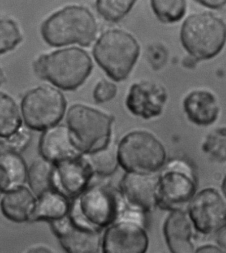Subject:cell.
I'll list each match as a JSON object with an SVG mask.
<instances>
[{"mask_svg":"<svg viewBox=\"0 0 226 253\" xmlns=\"http://www.w3.org/2000/svg\"><path fill=\"white\" fill-rule=\"evenodd\" d=\"M127 207L120 190L108 183H96L74 200L69 215L79 226L101 232L116 222Z\"/></svg>","mask_w":226,"mask_h":253,"instance_id":"obj_1","label":"cell"},{"mask_svg":"<svg viewBox=\"0 0 226 253\" xmlns=\"http://www.w3.org/2000/svg\"><path fill=\"white\" fill-rule=\"evenodd\" d=\"M35 73L64 91L81 86L90 75L93 63L90 56L82 48H62L42 54L34 64Z\"/></svg>","mask_w":226,"mask_h":253,"instance_id":"obj_2","label":"cell"},{"mask_svg":"<svg viewBox=\"0 0 226 253\" xmlns=\"http://www.w3.org/2000/svg\"><path fill=\"white\" fill-rule=\"evenodd\" d=\"M98 25L87 7L71 5L48 17L41 27V34L48 45L60 47L78 44L89 47L95 40Z\"/></svg>","mask_w":226,"mask_h":253,"instance_id":"obj_3","label":"cell"},{"mask_svg":"<svg viewBox=\"0 0 226 253\" xmlns=\"http://www.w3.org/2000/svg\"><path fill=\"white\" fill-rule=\"evenodd\" d=\"M93 58L101 69L115 82L125 81L140 54V46L133 36L121 29L106 31L95 42Z\"/></svg>","mask_w":226,"mask_h":253,"instance_id":"obj_4","label":"cell"},{"mask_svg":"<svg viewBox=\"0 0 226 253\" xmlns=\"http://www.w3.org/2000/svg\"><path fill=\"white\" fill-rule=\"evenodd\" d=\"M113 122L112 116L83 104L73 105L67 115L72 139L85 155L101 151L110 145Z\"/></svg>","mask_w":226,"mask_h":253,"instance_id":"obj_5","label":"cell"},{"mask_svg":"<svg viewBox=\"0 0 226 253\" xmlns=\"http://www.w3.org/2000/svg\"><path fill=\"white\" fill-rule=\"evenodd\" d=\"M181 40L185 50L198 60L219 54L226 42V24L210 13L190 15L183 23Z\"/></svg>","mask_w":226,"mask_h":253,"instance_id":"obj_6","label":"cell"},{"mask_svg":"<svg viewBox=\"0 0 226 253\" xmlns=\"http://www.w3.org/2000/svg\"><path fill=\"white\" fill-rule=\"evenodd\" d=\"M120 165L129 172L155 174L164 166L167 153L164 146L149 132L127 134L118 145Z\"/></svg>","mask_w":226,"mask_h":253,"instance_id":"obj_7","label":"cell"},{"mask_svg":"<svg viewBox=\"0 0 226 253\" xmlns=\"http://www.w3.org/2000/svg\"><path fill=\"white\" fill-rule=\"evenodd\" d=\"M67 106V100L60 91L43 85L25 93L21 102V114L29 129L45 131L58 126Z\"/></svg>","mask_w":226,"mask_h":253,"instance_id":"obj_8","label":"cell"},{"mask_svg":"<svg viewBox=\"0 0 226 253\" xmlns=\"http://www.w3.org/2000/svg\"><path fill=\"white\" fill-rule=\"evenodd\" d=\"M197 180L192 166L186 161H170L159 176L157 206L171 211L181 210L195 196Z\"/></svg>","mask_w":226,"mask_h":253,"instance_id":"obj_9","label":"cell"},{"mask_svg":"<svg viewBox=\"0 0 226 253\" xmlns=\"http://www.w3.org/2000/svg\"><path fill=\"white\" fill-rule=\"evenodd\" d=\"M188 214L198 232L218 233L226 225V200L215 189H204L190 202Z\"/></svg>","mask_w":226,"mask_h":253,"instance_id":"obj_10","label":"cell"},{"mask_svg":"<svg viewBox=\"0 0 226 253\" xmlns=\"http://www.w3.org/2000/svg\"><path fill=\"white\" fill-rule=\"evenodd\" d=\"M148 246L145 223L130 219L109 226L102 241L103 253H145Z\"/></svg>","mask_w":226,"mask_h":253,"instance_id":"obj_11","label":"cell"},{"mask_svg":"<svg viewBox=\"0 0 226 253\" xmlns=\"http://www.w3.org/2000/svg\"><path fill=\"white\" fill-rule=\"evenodd\" d=\"M94 175L83 155L54 165L53 189L64 196L75 199L90 184Z\"/></svg>","mask_w":226,"mask_h":253,"instance_id":"obj_12","label":"cell"},{"mask_svg":"<svg viewBox=\"0 0 226 253\" xmlns=\"http://www.w3.org/2000/svg\"><path fill=\"white\" fill-rule=\"evenodd\" d=\"M159 176L126 172L120 191L129 207L146 213L157 206Z\"/></svg>","mask_w":226,"mask_h":253,"instance_id":"obj_13","label":"cell"},{"mask_svg":"<svg viewBox=\"0 0 226 253\" xmlns=\"http://www.w3.org/2000/svg\"><path fill=\"white\" fill-rule=\"evenodd\" d=\"M167 100V93L163 85L143 81L132 85L126 105L132 114L149 120L161 114Z\"/></svg>","mask_w":226,"mask_h":253,"instance_id":"obj_14","label":"cell"},{"mask_svg":"<svg viewBox=\"0 0 226 253\" xmlns=\"http://www.w3.org/2000/svg\"><path fill=\"white\" fill-rule=\"evenodd\" d=\"M54 235L67 253H97L101 243L100 232L75 224L68 215L50 223Z\"/></svg>","mask_w":226,"mask_h":253,"instance_id":"obj_15","label":"cell"},{"mask_svg":"<svg viewBox=\"0 0 226 253\" xmlns=\"http://www.w3.org/2000/svg\"><path fill=\"white\" fill-rule=\"evenodd\" d=\"M39 150L42 159L54 165L84 155L74 143L68 126L62 125L44 132Z\"/></svg>","mask_w":226,"mask_h":253,"instance_id":"obj_16","label":"cell"},{"mask_svg":"<svg viewBox=\"0 0 226 253\" xmlns=\"http://www.w3.org/2000/svg\"><path fill=\"white\" fill-rule=\"evenodd\" d=\"M193 225L188 214L181 210L171 212L164 225L167 243L172 253H194Z\"/></svg>","mask_w":226,"mask_h":253,"instance_id":"obj_17","label":"cell"},{"mask_svg":"<svg viewBox=\"0 0 226 253\" xmlns=\"http://www.w3.org/2000/svg\"><path fill=\"white\" fill-rule=\"evenodd\" d=\"M183 106L188 120L198 126L214 124L220 113L216 97L206 90H195L189 93L184 99Z\"/></svg>","mask_w":226,"mask_h":253,"instance_id":"obj_18","label":"cell"},{"mask_svg":"<svg viewBox=\"0 0 226 253\" xmlns=\"http://www.w3.org/2000/svg\"><path fill=\"white\" fill-rule=\"evenodd\" d=\"M34 195L25 186L5 192L1 198V211L5 217L13 222L31 221L37 202Z\"/></svg>","mask_w":226,"mask_h":253,"instance_id":"obj_19","label":"cell"},{"mask_svg":"<svg viewBox=\"0 0 226 253\" xmlns=\"http://www.w3.org/2000/svg\"><path fill=\"white\" fill-rule=\"evenodd\" d=\"M28 169L19 153L1 151L0 155V186L5 193L24 186L27 180Z\"/></svg>","mask_w":226,"mask_h":253,"instance_id":"obj_20","label":"cell"},{"mask_svg":"<svg viewBox=\"0 0 226 253\" xmlns=\"http://www.w3.org/2000/svg\"><path fill=\"white\" fill-rule=\"evenodd\" d=\"M69 198L55 190H49L37 198L31 221H52L69 215L71 204Z\"/></svg>","mask_w":226,"mask_h":253,"instance_id":"obj_21","label":"cell"},{"mask_svg":"<svg viewBox=\"0 0 226 253\" xmlns=\"http://www.w3.org/2000/svg\"><path fill=\"white\" fill-rule=\"evenodd\" d=\"M54 165L42 159L35 161L28 169L27 181L31 191L38 198L53 189Z\"/></svg>","mask_w":226,"mask_h":253,"instance_id":"obj_22","label":"cell"},{"mask_svg":"<svg viewBox=\"0 0 226 253\" xmlns=\"http://www.w3.org/2000/svg\"><path fill=\"white\" fill-rule=\"evenodd\" d=\"M22 119L14 100L7 93L1 92L0 100V137H10L21 129Z\"/></svg>","mask_w":226,"mask_h":253,"instance_id":"obj_23","label":"cell"},{"mask_svg":"<svg viewBox=\"0 0 226 253\" xmlns=\"http://www.w3.org/2000/svg\"><path fill=\"white\" fill-rule=\"evenodd\" d=\"M93 174L106 177L114 174L118 169L119 162L118 147L114 149L110 145L95 153L85 155Z\"/></svg>","mask_w":226,"mask_h":253,"instance_id":"obj_24","label":"cell"},{"mask_svg":"<svg viewBox=\"0 0 226 253\" xmlns=\"http://www.w3.org/2000/svg\"><path fill=\"white\" fill-rule=\"evenodd\" d=\"M151 5L156 16L163 23L177 22L186 13L184 0H153L151 1Z\"/></svg>","mask_w":226,"mask_h":253,"instance_id":"obj_25","label":"cell"},{"mask_svg":"<svg viewBox=\"0 0 226 253\" xmlns=\"http://www.w3.org/2000/svg\"><path fill=\"white\" fill-rule=\"evenodd\" d=\"M136 1L128 0H98L95 2V7L105 20L116 23L124 18L131 11Z\"/></svg>","mask_w":226,"mask_h":253,"instance_id":"obj_26","label":"cell"},{"mask_svg":"<svg viewBox=\"0 0 226 253\" xmlns=\"http://www.w3.org/2000/svg\"><path fill=\"white\" fill-rule=\"evenodd\" d=\"M0 53L3 54L14 49L22 41V35L15 21L2 19L0 21Z\"/></svg>","mask_w":226,"mask_h":253,"instance_id":"obj_27","label":"cell"},{"mask_svg":"<svg viewBox=\"0 0 226 253\" xmlns=\"http://www.w3.org/2000/svg\"><path fill=\"white\" fill-rule=\"evenodd\" d=\"M31 135L26 130L21 129L10 137L1 139V151H8L19 153L26 148Z\"/></svg>","mask_w":226,"mask_h":253,"instance_id":"obj_28","label":"cell"},{"mask_svg":"<svg viewBox=\"0 0 226 253\" xmlns=\"http://www.w3.org/2000/svg\"><path fill=\"white\" fill-rule=\"evenodd\" d=\"M118 89L110 82L102 80L97 84L93 91V98L96 104H103L112 100L116 96Z\"/></svg>","mask_w":226,"mask_h":253,"instance_id":"obj_29","label":"cell"},{"mask_svg":"<svg viewBox=\"0 0 226 253\" xmlns=\"http://www.w3.org/2000/svg\"><path fill=\"white\" fill-rule=\"evenodd\" d=\"M198 3H202L204 6L210 9H219L226 4V1L223 0H210V1H199Z\"/></svg>","mask_w":226,"mask_h":253,"instance_id":"obj_30","label":"cell"},{"mask_svg":"<svg viewBox=\"0 0 226 253\" xmlns=\"http://www.w3.org/2000/svg\"><path fill=\"white\" fill-rule=\"evenodd\" d=\"M195 253H224L221 249L213 245H205L201 247L196 251Z\"/></svg>","mask_w":226,"mask_h":253,"instance_id":"obj_31","label":"cell"},{"mask_svg":"<svg viewBox=\"0 0 226 253\" xmlns=\"http://www.w3.org/2000/svg\"><path fill=\"white\" fill-rule=\"evenodd\" d=\"M218 241L226 252V225L218 232Z\"/></svg>","mask_w":226,"mask_h":253,"instance_id":"obj_32","label":"cell"},{"mask_svg":"<svg viewBox=\"0 0 226 253\" xmlns=\"http://www.w3.org/2000/svg\"><path fill=\"white\" fill-rule=\"evenodd\" d=\"M27 253H54V252L47 247L38 246L31 249L30 250L27 251Z\"/></svg>","mask_w":226,"mask_h":253,"instance_id":"obj_33","label":"cell"},{"mask_svg":"<svg viewBox=\"0 0 226 253\" xmlns=\"http://www.w3.org/2000/svg\"><path fill=\"white\" fill-rule=\"evenodd\" d=\"M222 190H223L224 196H225L226 198V176H225V178H224L223 184H222Z\"/></svg>","mask_w":226,"mask_h":253,"instance_id":"obj_34","label":"cell"}]
</instances>
